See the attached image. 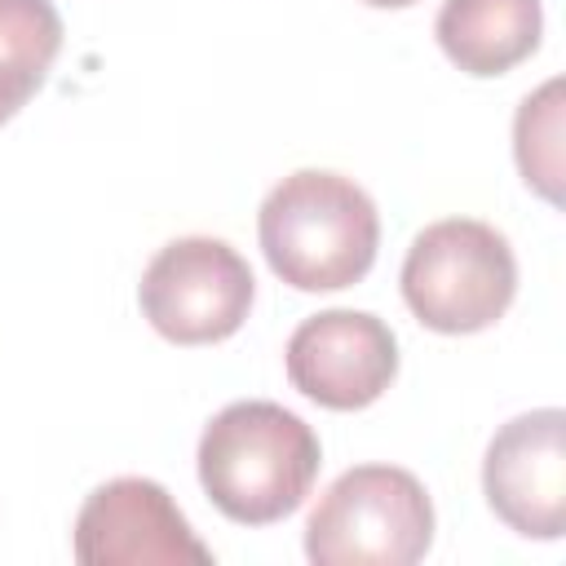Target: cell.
Masks as SVG:
<instances>
[{
  "label": "cell",
  "mask_w": 566,
  "mask_h": 566,
  "mask_svg": "<svg viewBox=\"0 0 566 566\" xmlns=\"http://www.w3.org/2000/svg\"><path fill=\"white\" fill-rule=\"evenodd\" d=\"M199 486L239 526H274L296 513L318 478V433L270 398L221 407L199 433Z\"/></svg>",
  "instance_id": "cell-1"
},
{
  "label": "cell",
  "mask_w": 566,
  "mask_h": 566,
  "mask_svg": "<svg viewBox=\"0 0 566 566\" xmlns=\"http://www.w3.org/2000/svg\"><path fill=\"white\" fill-rule=\"evenodd\" d=\"M256 239L274 279L296 292H340L367 279L380 248L371 195L340 172H287L256 212Z\"/></svg>",
  "instance_id": "cell-2"
},
{
  "label": "cell",
  "mask_w": 566,
  "mask_h": 566,
  "mask_svg": "<svg viewBox=\"0 0 566 566\" xmlns=\"http://www.w3.org/2000/svg\"><path fill=\"white\" fill-rule=\"evenodd\" d=\"M398 283L416 323L442 336H473L495 327L513 305L517 256L495 226L447 217L411 239Z\"/></svg>",
  "instance_id": "cell-3"
},
{
  "label": "cell",
  "mask_w": 566,
  "mask_h": 566,
  "mask_svg": "<svg viewBox=\"0 0 566 566\" xmlns=\"http://www.w3.org/2000/svg\"><path fill=\"white\" fill-rule=\"evenodd\" d=\"M433 544V500L411 469L354 464L305 517L314 566H411Z\"/></svg>",
  "instance_id": "cell-4"
},
{
  "label": "cell",
  "mask_w": 566,
  "mask_h": 566,
  "mask_svg": "<svg viewBox=\"0 0 566 566\" xmlns=\"http://www.w3.org/2000/svg\"><path fill=\"white\" fill-rule=\"evenodd\" d=\"M256 301L252 265L212 234L164 243L137 283L146 323L172 345H217L248 323Z\"/></svg>",
  "instance_id": "cell-5"
},
{
  "label": "cell",
  "mask_w": 566,
  "mask_h": 566,
  "mask_svg": "<svg viewBox=\"0 0 566 566\" xmlns=\"http://www.w3.org/2000/svg\"><path fill=\"white\" fill-rule=\"evenodd\" d=\"M71 553L84 566H208L212 548L190 531L155 478H111L75 513Z\"/></svg>",
  "instance_id": "cell-6"
},
{
  "label": "cell",
  "mask_w": 566,
  "mask_h": 566,
  "mask_svg": "<svg viewBox=\"0 0 566 566\" xmlns=\"http://www.w3.org/2000/svg\"><path fill=\"white\" fill-rule=\"evenodd\" d=\"M283 367L292 389L310 402L327 411H363L398 376V336L367 310H323L287 336Z\"/></svg>",
  "instance_id": "cell-7"
},
{
  "label": "cell",
  "mask_w": 566,
  "mask_h": 566,
  "mask_svg": "<svg viewBox=\"0 0 566 566\" xmlns=\"http://www.w3.org/2000/svg\"><path fill=\"white\" fill-rule=\"evenodd\" d=\"M482 495L491 513L526 539H562L566 531V411L535 407L495 429L482 460Z\"/></svg>",
  "instance_id": "cell-8"
},
{
  "label": "cell",
  "mask_w": 566,
  "mask_h": 566,
  "mask_svg": "<svg viewBox=\"0 0 566 566\" xmlns=\"http://www.w3.org/2000/svg\"><path fill=\"white\" fill-rule=\"evenodd\" d=\"M433 35L451 66L473 80H495L539 49L544 9L539 0H442Z\"/></svg>",
  "instance_id": "cell-9"
},
{
  "label": "cell",
  "mask_w": 566,
  "mask_h": 566,
  "mask_svg": "<svg viewBox=\"0 0 566 566\" xmlns=\"http://www.w3.org/2000/svg\"><path fill=\"white\" fill-rule=\"evenodd\" d=\"M62 53L53 0H0V124H9L49 80Z\"/></svg>",
  "instance_id": "cell-10"
},
{
  "label": "cell",
  "mask_w": 566,
  "mask_h": 566,
  "mask_svg": "<svg viewBox=\"0 0 566 566\" xmlns=\"http://www.w3.org/2000/svg\"><path fill=\"white\" fill-rule=\"evenodd\" d=\"M513 159L539 199L562 203V80L522 97L513 115Z\"/></svg>",
  "instance_id": "cell-11"
},
{
  "label": "cell",
  "mask_w": 566,
  "mask_h": 566,
  "mask_svg": "<svg viewBox=\"0 0 566 566\" xmlns=\"http://www.w3.org/2000/svg\"><path fill=\"white\" fill-rule=\"evenodd\" d=\"M363 4H371V9H407L416 0H363Z\"/></svg>",
  "instance_id": "cell-12"
}]
</instances>
